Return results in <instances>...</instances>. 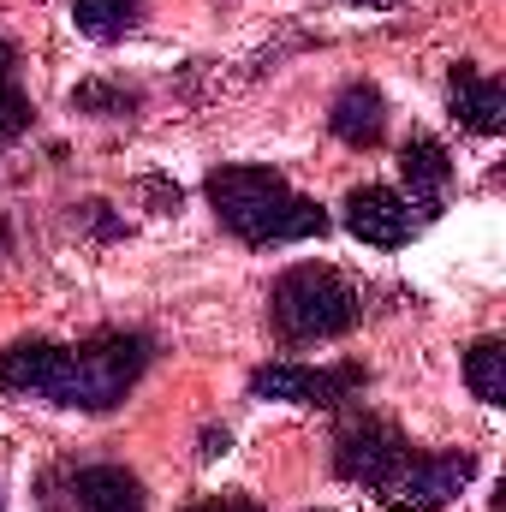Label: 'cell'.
<instances>
[{"mask_svg":"<svg viewBox=\"0 0 506 512\" xmlns=\"http://www.w3.org/2000/svg\"><path fill=\"white\" fill-rule=\"evenodd\" d=\"M149 358H155V346L137 328H102L78 346L18 340L0 352V387L24 393V399L72 405V411H114L149 370Z\"/></svg>","mask_w":506,"mask_h":512,"instance_id":"cell-1","label":"cell"},{"mask_svg":"<svg viewBox=\"0 0 506 512\" xmlns=\"http://www.w3.org/2000/svg\"><path fill=\"white\" fill-rule=\"evenodd\" d=\"M203 197L215 209V221L239 239V245H304L328 233V209L310 203L304 191L286 185V173L274 167H215L203 179Z\"/></svg>","mask_w":506,"mask_h":512,"instance_id":"cell-2","label":"cell"},{"mask_svg":"<svg viewBox=\"0 0 506 512\" xmlns=\"http://www.w3.org/2000/svg\"><path fill=\"white\" fill-rule=\"evenodd\" d=\"M358 322H364V292L328 262H298L268 292V328L280 346H322L352 334Z\"/></svg>","mask_w":506,"mask_h":512,"instance_id":"cell-3","label":"cell"},{"mask_svg":"<svg viewBox=\"0 0 506 512\" xmlns=\"http://www.w3.org/2000/svg\"><path fill=\"white\" fill-rule=\"evenodd\" d=\"M471 477H477V453H459V447H447V453H405L393 471H387V483L376 489V501L387 512H441L447 501H459L465 489H471Z\"/></svg>","mask_w":506,"mask_h":512,"instance_id":"cell-4","label":"cell"},{"mask_svg":"<svg viewBox=\"0 0 506 512\" xmlns=\"http://www.w3.org/2000/svg\"><path fill=\"white\" fill-rule=\"evenodd\" d=\"M370 387L364 364H262L251 370V393L256 399H280V405H346L352 393Z\"/></svg>","mask_w":506,"mask_h":512,"instance_id":"cell-5","label":"cell"},{"mask_svg":"<svg viewBox=\"0 0 506 512\" xmlns=\"http://www.w3.org/2000/svg\"><path fill=\"white\" fill-rule=\"evenodd\" d=\"M149 495L126 465H72L42 483V512H143Z\"/></svg>","mask_w":506,"mask_h":512,"instance_id":"cell-6","label":"cell"},{"mask_svg":"<svg viewBox=\"0 0 506 512\" xmlns=\"http://www.w3.org/2000/svg\"><path fill=\"white\" fill-rule=\"evenodd\" d=\"M405 453H411V441L399 435V423H387L376 411H352V417L334 429V471H340L346 483L370 489V495L387 483V471H393Z\"/></svg>","mask_w":506,"mask_h":512,"instance_id":"cell-7","label":"cell"},{"mask_svg":"<svg viewBox=\"0 0 506 512\" xmlns=\"http://www.w3.org/2000/svg\"><path fill=\"white\" fill-rule=\"evenodd\" d=\"M417 227H423V215H417L411 197L393 191V185H358V191L346 197V233L364 239V245H376V251L411 245Z\"/></svg>","mask_w":506,"mask_h":512,"instance_id":"cell-8","label":"cell"},{"mask_svg":"<svg viewBox=\"0 0 506 512\" xmlns=\"http://www.w3.org/2000/svg\"><path fill=\"white\" fill-rule=\"evenodd\" d=\"M399 179H405V191H411V209L429 221V215L441 209L447 185H453V155H447V143L429 137V131L405 137V149H399Z\"/></svg>","mask_w":506,"mask_h":512,"instance_id":"cell-9","label":"cell"},{"mask_svg":"<svg viewBox=\"0 0 506 512\" xmlns=\"http://www.w3.org/2000/svg\"><path fill=\"white\" fill-rule=\"evenodd\" d=\"M447 102H453V120L465 131H477V137H495L506 126V84L477 72L471 60H459L447 72Z\"/></svg>","mask_w":506,"mask_h":512,"instance_id":"cell-10","label":"cell"},{"mask_svg":"<svg viewBox=\"0 0 506 512\" xmlns=\"http://www.w3.org/2000/svg\"><path fill=\"white\" fill-rule=\"evenodd\" d=\"M328 131L346 143V149H376L387 137V96L376 84H346L328 108Z\"/></svg>","mask_w":506,"mask_h":512,"instance_id":"cell-11","label":"cell"},{"mask_svg":"<svg viewBox=\"0 0 506 512\" xmlns=\"http://www.w3.org/2000/svg\"><path fill=\"white\" fill-rule=\"evenodd\" d=\"M137 0H72V24H78V36H90V42H120L131 24H137Z\"/></svg>","mask_w":506,"mask_h":512,"instance_id":"cell-12","label":"cell"},{"mask_svg":"<svg viewBox=\"0 0 506 512\" xmlns=\"http://www.w3.org/2000/svg\"><path fill=\"white\" fill-rule=\"evenodd\" d=\"M465 382L483 405H506V340L489 334V340H477L465 352Z\"/></svg>","mask_w":506,"mask_h":512,"instance_id":"cell-13","label":"cell"},{"mask_svg":"<svg viewBox=\"0 0 506 512\" xmlns=\"http://www.w3.org/2000/svg\"><path fill=\"white\" fill-rule=\"evenodd\" d=\"M24 126H30V96L18 90V54H12V42H0V143L18 137Z\"/></svg>","mask_w":506,"mask_h":512,"instance_id":"cell-14","label":"cell"},{"mask_svg":"<svg viewBox=\"0 0 506 512\" xmlns=\"http://www.w3.org/2000/svg\"><path fill=\"white\" fill-rule=\"evenodd\" d=\"M72 108H84V114H131L137 108V96H131L126 84H102V78H90V84H78L72 90Z\"/></svg>","mask_w":506,"mask_h":512,"instance_id":"cell-15","label":"cell"},{"mask_svg":"<svg viewBox=\"0 0 506 512\" xmlns=\"http://www.w3.org/2000/svg\"><path fill=\"white\" fill-rule=\"evenodd\" d=\"M191 512H262V507H251V501H203V507H191Z\"/></svg>","mask_w":506,"mask_h":512,"instance_id":"cell-16","label":"cell"},{"mask_svg":"<svg viewBox=\"0 0 506 512\" xmlns=\"http://www.w3.org/2000/svg\"><path fill=\"white\" fill-rule=\"evenodd\" d=\"M215 453H227V429H221V435H215V429L203 435V459H215Z\"/></svg>","mask_w":506,"mask_h":512,"instance_id":"cell-17","label":"cell"},{"mask_svg":"<svg viewBox=\"0 0 506 512\" xmlns=\"http://www.w3.org/2000/svg\"><path fill=\"white\" fill-rule=\"evenodd\" d=\"M352 6H393V0H352Z\"/></svg>","mask_w":506,"mask_h":512,"instance_id":"cell-18","label":"cell"}]
</instances>
